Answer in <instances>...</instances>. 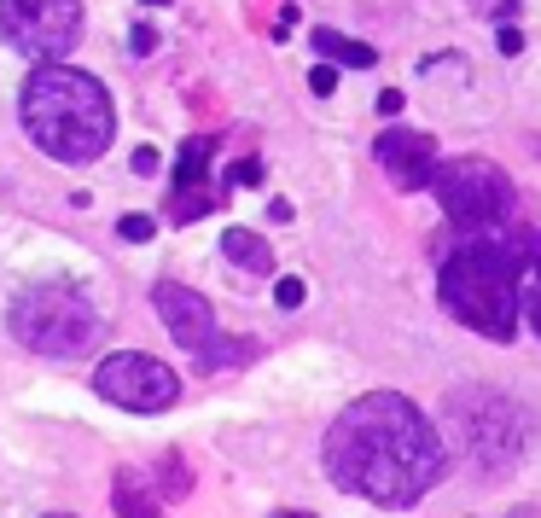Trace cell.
<instances>
[{
  "label": "cell",
  "instance_id": "obj_1",
  "mask_svg": "<svg viewBox=\"0 0 541 518\" xmlns=\"http://www.w3.org/2000/svg\"><path fill=\"white\" fill-rule=\"evenodd\" d=\"M326 478L373 507H413L449 472V449L437 426L402 390H367L332 419L326 431Z\"/></svg>",
  "mask_w": 541,
  "mask_h": 518
},
{
  "label": "cell",
  "instance_id": "obj_2",
  "mask_svg": "<svg viewBox=\"0 0 541 518\" xmlns=\"http://www.w3.org/2000/svg\"><path fill=\"white\" fill-rule=\"evenodd\" d=\"M18 117H24V134L53 164H93L111 152V134H117V111H111L105 82L65 65V58L29 70V82L18 93Z\"/></svg>",
  "mask_w": 541,
  "mask_h": 518
},
{
  "label": "cell",
  "instance_id": "obj_3",
  "mask_svg": "<svg viewBox=\"0 0 541 518\" xmlns=\"http://www.w3.org/2000/svg\"><path fill=\"white\" fill-rule=\"evenodd\" d=\"M524 245L489 239V233L454 245L449 257H442V274H437L442 309H449L460 326H472V333L513 344L518 309H524V297H530V269H536V250H524Z\"/></svg>",
  "mask_w": 541,
  "mask_h": 518
},
{
  "label": "cell",
  "instance_id": "obj_4",
  "mask_svg": "<svg viewBox=\"0 0 541 518\" xmlns=\"http://www.w3.org/2000/svg\"><path fill=\"white\" fill-rule=\"evenodd\" d=\"M6 326L24 350L36 355H53V361H70V355H88L100 344V309L82 286H65V280H47V286H29L12 297L6 309Z\"/></svg>",
  "mask_w": 541,
  "mask_h": 518
},
{
  "label": "cell",
  "instance_id": "obj_5",
  "mask_svg": "<svg viewBox=\"0 0 541 518\" xmlns=\"http://www.w3.org/2000/svg\"><path fill=\"white\" fill-rule=\"evenodd\" d=\"M431 193L442 204V216H449L454 227L466 233H495L513 222V181L501 175L489 158H442L437 175H431Z\"/></svg>",
  "mask_w": 541,
  "mask_h": 518
},
{
  "label": "cell",
  "instance_id": "obj_6",
  "mask_svg": "<svg viewBox=\"0 0 541 518\" xmlns=\"http://www.w3.org/2000/svg\"><path fill=\"white\" fill-rule=\"evenodd\" d=\"M449 419L466 437V449L483 466H495V472L530 449V431H536L530 414L513 396H501V390H460V396H449Z\"/></svg>",
  "mask_w": 541,
  "mask_h": 518
},
{
  "label": "cell",
  "instance_id": "obj_7",
  "mask_svg": "<svg viewBox=\"0 0 541 518\" xmlns=\"http://www.w3.org/2000/svg\"><path fill=\"white\" fill-rule=\"evenodd\" d=\"M0 36L29 65H58L82 41V0H0Z\"/></svg>",
  "mask_w": 541,
  "mask_h": 518
},
{
  "label": "cell",
  "instance_id": "obj_8",
  "mask_svg": "<svg viewBox=\"0 0 541 518\" xmlns=\"http://www.w3.org/2000/svg\"><path fill=\"white\" fill-rule=\"evenodd\" d=\"M93 390L111 402V407H129V414H164V407L181 402V379L175 367H164L157 355H140V350H117L93 367Z\"/></svg>",
  "mask_w": 541,
  "mask_h": 518
},
{
  "label": "cell",
  "instance_id": "obj_9",
  "mask_svg": "<svg viewBox=\"0 0 541 518\" xmlns=\"http://www.w3.org/2000/svg\"><path fill=\"white\" fill-rule=\"evenodd\" d=\"M373 158L385 164V175L402 186V193H413V186H431L437 175V140L431 134H419V129H385L378 134V146H373Z\"/></svg>",
  "mask_w": 541,
  "mask_h": 518
},
{
  "label": "cell",
  "instance_id": "obj_10",
  "mask_svg": "<svg viewBox=\"0 0 541 518\" xmlns=\"http://www.w3.org/2000/svg\"><path fill=\"white\" fill-rule=\"evenodd\" d=\"M152 303H157V315H164V326L175 333V344H186L193 355H204L216 344V309H210V297H198V291L164 280V286L152 291Z\"/></svg>",
  "mask_w": 541,
  "mask_h": 518
},
{
  "label": "cell",
  "instance_id": "obj_11",
  "mask_svg": "<svg viewBox=\"0 0 541 518\" xmlns=\"http://www.w3.org/2000/svg\"><path fill=\"white\" fill-rule=\"evenodd\" d=\"M210 158H216V140L210 134H193L181 146V158H175V186H169V193H210V186H204Z\"/></svg>",
  "mask_w": 541,
  "mask_h": 518
},
{
  "label": "cell",
  "instance_id": "obj_12",
  "mask_svg": "<svg viewBox=\"0 0 541 518\" xmlns=\"http://www.w3.org/2000/svg\"><path fill=\"white\" fill-rule=\"evenodd\" d=\"M221 257L245 274H274V250H268L262 233H245V227H228L221 233Z\"/></svg>",
  "mask_w": 541,
  "mask_h": 518
},
{
  "label": "cell",
  "instance_id": "obj_13",
  "mask_svg": "<svg viewBox=\"0 0 541 518\" xmlns=\"http://www.w3.org/2000/svg\"><path fill=\"white\" fill-rule=\"evenodd\" d=\"M314 53L338 58V65H349V70H367V65H378V53H373L367 41H349V36H338V29H314Z\"/></svg>",
  "mask_w": 541,
  "mask_h": 518
},
{
  "label": "cell",
  "instance_id": "obj_14",
  "mask_svg": "<svg viewBox=\"0 0 541 518\" xmlns=\"http://www.w3.org/2000/svg\"><path fill=\"white\" fill-rule=\"evenodd\" d=\"M111 507H117V518H164V513H157V501L140 490L134 478H117V490H111Z\"/></svg>",
  "mask_w": 541,
  "mask_h": 518
},
{
  "label": "cell",
  "instance_id": "obj_15",
  "mask_svg": "<svg viewBox=\"0 0 541 518\" xmlns=\"http://www.w3.org/2000/svg\"><path fill=\"white\" fill-rule=\"evenodd\" d=\"M152 233H157V222H152V216H140V210H129V216L117 222V239H129V245H146Z\"/></svg>",
  "mask_w": 541,
  "mask_h": 518
},
{
  "label": "cell",
  "instance_id": "obj_16",
  "mask_svg": "<svg viewBox=\"0 0 541 518\" xmlns=\"http://www.w3.org/2000/svg\"><path fill=\"white\" fill-rule=\"evenodd\" d=\"M303 297H309V291H303V280H297V274L274 280V303H280V309H303Z\"/></svg>",
  "mask_w": 541,
  "mask_h": 518
},
{
  "label": "cell",
  "instance_id": "obj_17",
  "mask_svg": "<svg viewBox=\"0 0 541 518\" xmlns=\"http://www.w3.org/2000/svg\"><path fill=\"white\" fill-rule=\"evenodd\" d=\"M262 175H268V169H262V158H239L228 181H233V186H262Z\"/></svg>",
  "mask_w": 541,
  "mask_h": 518
},
{
  "label": "cell",
  "instance_id": "obj_18",
  "mask_svg": "<svg viewBox=\"0 0 541 518\" xmlns=\"http://www.w3.org/2000/svg\"><path fill=\"white\" fill-rule=\"evenodd\" d=\"M164 478H169V483H164V495H175V501H181L186 490H193V483H186V466H181V460H175V454H169V460H164Z\"/></svg>",
  "mask_w": 541,
  "mask_h": 518
},
{
  "label": "cell",
  "instance_id": "obj_19",
  "mask_svg": "<svg viewBox=\"0 0 541 518\" xmlns=\"http://www.w3.org/2000/svg\"><path fill=\"white\" fill-rule=\"evenodd\" d=\"M129 47H134L140 58H146V53H157V29H152V24H134V29H129Z\"/></svg>",
  "mask_w": 541,
  "mask_h": 518
},
{
  "label": "cell",
  "instance_id": "obj_20",
  "mask_svg": "<svg viewBox=\"0 0 541 518\" xmlns=\"http://www.w3.org/2000/svg\"><path fill=\"white\" fill-rule=\"evenodd\" d=\"M338 88V65H314L309 70V93H332Z\"/></svg>",
  "mask_w": 541,
  "mask_h": 518
},
{
  "label": "cell",
  "instance_id": "obj_21",
  "mask_svg": "<svg viewBox=\"0 0 541 518\" xmlns=\"http://www.w3.org/2000/svg\"><path fill=\"white\" fill-rule=\"evenodd\" d=\"M495 47H501V53H506V58H518V53H524V29H513V24H501V36H495Z\"/></svg>",
  "mask_w": 541,
  "mask_h": 518
},
{
  "label": "cell",
  "instance_id": "obj_22",
  "mask_svg": "<svg viewBox=\"0 0 541 518\" xmlns=\"http://www.w3.org/2000/svg\"><path fill=\"white\" fill-rule=\"evenodd\" d=\"M157 169H164V158H157L152 146H140L134 152V175H157Z\"/></svg>",
  "mask_w": 541,
  "mask_h": 518
},
{
  "label": "cell",
  "instance_id": "obj_23",
  "mask_svg": "<svg viewBox=\"0 0 541 518\" xmlns=\"http://www.w3.org/2000/svg\"><path fill=\"white\" fill-rule=\"evenodd\" d=\"M396 111H402V88H385L378 93V117H396Z\"/></svg>",
  "mask_w": 541,
  "mask_h": 518
},
{
  "label": "cell",
  "instance_id": "obj_24",
  "mask_svg": "<svg viewBox=\"0 0 541 518\" xmlns=\"http://www.w3.org/2000/svg\"><path fill=\"white\" fill-rule=\"evenodd\" d=\"M530 326H536V338H541V291L530 297Z\"/></svg>",
  "mask_w": 541,
  "mask_h": 518
},
{
  "label": "cell",
  "instance_id": "obj_25",
  "mask_svg": "<svg viewBox=\"0 0 541 518\" xmlns=\"http://www.w3.org/2000/svg\"><path fill=\"white\" fill-rule=\"evenodd\" d=\"M280 518H314V513H280Z\"/></svg>",
  "mask_w": 541,
  "mask_h": 518
},
{
  "label": "cell",
  "instance_id": "obj_26",
  "mask_svg": "<svg viewBox=\"0 0 541 518\" xmlns=\"http://www.w3.org/2000/svg\"><path fill=\"white\" fill-rule=\"evenodd\" d=\"M140 6H169V0H140Z\"/></svg>",
  "mask_w": 541,
  "mask_h": 518
},
{
  "label": "cell",
  "instance_id": "obj_27",
  "mask_svg": "<svg viewBox=\"0 0 541 518\" xmlns=\"http://www.w3.org/2000/svg\"><path fill=\"white\" fill-rule=\"evenodd\" d=\"M47 518H70V513H47Z\"/></svg>",
  "mask_w": 541,
  "mask_h": 518
}]
</instances>
